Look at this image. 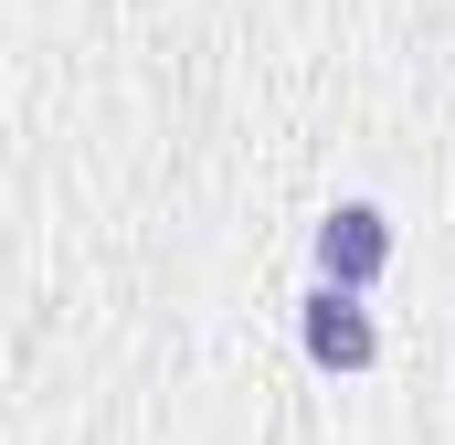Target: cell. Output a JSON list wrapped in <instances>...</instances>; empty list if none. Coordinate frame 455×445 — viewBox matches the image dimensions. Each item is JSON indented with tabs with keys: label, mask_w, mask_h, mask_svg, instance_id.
<instances>
[{
	"label": "cell",
	"mask_w": 455,
	"mask_h": 445,
	"mask_svg": "<svg viewBox=\"0 0 455 445\" xmlns=\"http://www.w3.org/2000/svg\"><path fill=\"white\" fill-rule=\"evenodd\" d=\"M297 329H307V360H318V371H371V360H381V329H371L360 287H329V276H318V297H307Z\"/></svg>",
	"instance_id": "cell-1"
},
{
	"label": "cell",
	"mask_w": 455,
	"mask_h": 445,
	"mask_svg": "<svg viewBox=\"0 0 455 445\" xmlns=\"http://www.w3.org/2000/svg\"><path fill=\"white\" fill-rule=\"evenodd\" d=\"M381 265H392V222L371 213V202H339V213L318 222V276L329 287H371Z\"/></svg>",
	"instance_id": "cell-2"
}]
</instances>
